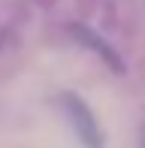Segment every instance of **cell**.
Masks as SVG:
<instances>
[{"mask_svg": "<svg viewBox=\"0 0 145 148\" xmlns=\"http://www.w3.org/2000/svg\"><path fill=\"white\" fill-rule=\"evenodd\" d=\"M61 106H64V112H67L76 136L88 148H100L103 145V133H100V127H97V118H94V112L88 109V103H85L82 97H76V94H61Z\"/></svg>", "mask_w": 145, "mask_h": 148, "instance_id": "obj_1", "label": "cell"}, {"mask_svg": "<svg viewBox=\"0 0 145 148\" xmlns=\"http://www.w3.org/2000/svg\"><path fill=\"white\" fill-rule=\"evenodd\" d=\"M72 36H76V39H82V42L88 45L94 55H100V58L106 60V64H109L115 73H121V70H124V64H121V58L115 55V49H112V45H109L103 36H97L91 27H85V24H76V27H72Z\"/></svg>", "mask_w": 145, "mask_h": 148, "instance_id": "obj_2", "label": "cell"}, {"mask_svg": "<svg viewBox=\"0 0 145 148\" xmlns=\"http://www.w3.org/2000/svg\"><path fill=\"white\" fill-rule=\"evenodd\" d=\"M142 148H145V142H142Z\"/></svg>", "mask_w": 145, "mask_h": 148, "instance_id": "obj_3", "label": "cell"}]
</instances>
